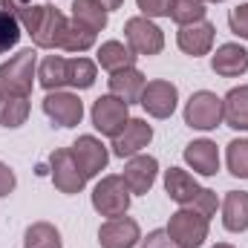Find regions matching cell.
I'll list each match as a JSON object with an SVG mask.
<instances>
[{
	"instance_id": "cell-1",
	"label": "cell",
	"mask_w": 248,
	"mask_h": 248,
	"mask_svg": "<svg viewBox=\"0 0 248 248\" xmlns=\"http://www.w3.org/2000/svg\"><path fill=\"white\" fill-rule=\"evenodd\" d=\"M38 78V55L35 49H20L9 61L0 63V90L9 95H26L32 93V81Z\"/></svg>"
},
{
	"instance_id": "cell-2",
	"label": "cell",
	"mask_w": 248,
	"mask_h": 248,
	"mask_svg": "<svg viewBox=\"0 0 248 248\" xmlns=\"http://www.w3.org/2000/svg\"><path fill=\"white\" fill-rule=\"evenodd\" d=\"M208 228H211V219L208 217H202L193 208H179L170 217V222H168L165 231L170 234V240L179 248H199L208 240Z\"/></svg>"
},
{
	"instance_id": "cell-3",
	"label": "cell",
	"mask_w": 248,
	"mask_h": 248,
	"mask_svg": "<svg viewBox=\"0 0 248 248\" xmlns=\"http://www.w3.org/2000/svg\"><path fill=\"white\" fill-rule=\"evenodd\" d=\"M130 187L122 176H104L98 185L93 187V208L101 217H124L130 208Z\"/></svg>"
},
{
	"instance_id": "cell-4",
	"label": "cell",
	"mask_w": 248,
	"mask_h": 248,
	"mask_svg": "<svg viewBox=\"0 0 248 248\" xmlns=\"http://www.w3.org/2000/svg\"><path fill=\"white\" fill-rule=\"evenodd\" d=\"M185 124L193 130H214L222 124V98L211 90H199L185 104Z\"/></svg>"
},
{
	"instance_id": "cell-5",
	"label": "cell",
	"mask_w": 248,
	"mask_h": 248,
	"mask_svg": "<svg viewBox=\"0 0 248 248\" xmlns=\"http://www.w3.org/2000/svg\"><path fill=\"white\" fill-rule=\"evenodd\" d=\"M124 38H127V46H130L136 55H159L162 46H165L162 29H159L150 17H144V15L130 17V20L124 23Z\"/></svg>"
},
{
	"instance_id": "cell-6",
	"label": "cell",
	"mask_w": 248,
	"mask_h": 248,
	"mask_svg": "<svg viewBox=\"0 0 248 248\" xmlns=\"http://www.w3.org/2000/svg\"><path fill=\"white\" fill-rule=\"evenodd\" d=\"M90 116H93V127L101 136L116 139L124 130V124L130 122V104H124L122 98H116V95H101L93 104V113Z\"/></svg>"
},
{
	"instance_id": "cell-7",
	"label": "cell",
	"mask_w": 248,
	"mask_h": 248,
	"mask_svg": "<svg viewBox=\"0 0 248 248\" xmlns=\"http://www.w3.org/2000/svg\"><path fill=\"white\" fill-rule=\"evenodd\" d=\"M49 176H52V182L61 193H81L84 185H87V176L78 168L69 147H61L49 156Z\"/></svg>"
},
{
	"instance_id": "cell-8",
	"label": "cell",
	"mask_w": 248,
	"mask_h": 248,
	"mask_svg": "<svg viewBox=\"0 0 248 248\" xmlns=\"http://www.w3.org/2000/svg\"><path fill=\"white\" fill-rule=\"evenodd\" d=\"M176 101H179V90L176 84L170 81H147L144 84V93L139 98V104L147 110V116L153 119H170L173 110H176Z\"/></svg>"
},
{
	"instance_id": "cell-9",
	"label": "cell",
	"mask_w": 248,
	"mask_h": 248,
	"mask_svg": "<svg viewBox=\"0 0 248 248\" xmlns=\"http://www.w3.org/2000/svg\"><path fill=\"white\" fill-rule=\"evenodd\" d=\"M44 113L49 116V122L58 124V127H75V124H81V119H84V101L75 93L55 90V93H46Z\"/></svg>"
},
{
	"instance_id": "cell-10",
	"label": "cell",
	"mask_w": 248,
	"mask_h": 248,
	"mask_svg": "<svg viewBox=\"0 0 248 248\" xmlns=\"http://www.w3.org/2000/svg\"><path fill=\"white\" fill-rule=\"evenodd\" d=\"M69 150H72V156H75V162H78V168L84 170L87 179L98 176V173L107 168V162H110L107 147H104L101 139H95V136H78Z\"/></svg>"
},
{
	"instance_id": "cell-11",
	"label": "cell",
	"mask_w": 248,
	"mask_h": 248,
	"mask_svg": "<svg viewBox=\"0 0 248 248\" xmlns=\"http://www.w3.org/2000/svg\"><path fill=\"white\" fill-rule=\"evenodd\" d=\"M63 29H66V17H63L55 6L44 3L41 6V17H38V26H35V32L29 38H32V44L38 49H61Z\"/></svg>"
},
{
	"instance_id": "cell-12",
	"label": "cell",
	"mask_w": 248,
	"mask_h": 248,
	"mask_svg": "<svg viewBox=\"0 0 248 248\" xmlns=\"http://www.w3.org/2000/svg\"><path fill=\"white\" fill-rule=\"evenodd\" d=\"M101 248H136L141 243V228L130 217H113L98 228Z\"/></svg>"
},
{
	"instance_id": "cell-13",
	"label": "cell",
	"mask_w": 248,
	"mask_h": 248,
	"mask_svg": "<svg viewBox=\"0 0 248 248\" xmlns=\"http://www.w3.org/2000/svg\"><path fill=\"white\" fill-rule=\"evenodd\" d=\"M153 139V127L144 122V119H130L124 124V130L113 139V153L119 159H130L136 153H141Z\"/></svg>"
},
{
	"instance_id": "cell-14",
	"label": "cell",
	"mask_w": 248,
	"mask_h": 248,
	"mask_svg": "<svg viewBox=\"0 0 248 248\" xmlns=\"http://www.w3.org/2000/svg\"><path fill=\"white\" fill-rule=\"evenodd\" d=\"M156 173H159V162L147 153H136L127 159L122 179L127 182L130 193H147L156 182Z\"/></svg>"
},
{
	"instance_id": "cell-15",
	"label": "cell",
	"mask_w": 248,
	"mask_h": 248,
	"mask_svg": "<svg viewBox=\"0 0 248 248\" xmlns=\"http://www.w3.org/2000/svg\"><path fill=\"white\" fill-rule=\"evenodd\" d=\"M214 38H217V29L211 20H196L190 26H179V35H176V44L185 55H208L211 46H214Z\"/></svg>"
},
{
	"instance_id": "cell-16",
	"label": "cell",
	"mask_w": 248,
	"mask_h": 248,
	"mask_svg": "<svg viewBox=\"0 0 248 248\" xmlns=\"http://www.w3.org/2000/svg\"><path fill=\"white\" fill-rule=\"evenodd\" d=\"M185 162L199 176H214L219 170V147L211 139H196L185 147Z\"/></svg>"
},
{
	"instance_id": "cell-17",
	"label": "cell",
	"mask_w": 248,
	"mask_h": 248,
	"mask_svg": "<svg viewBox=\"0 0 248 248\" xmlns=\"http://www.w3.org/2000/svg\"><path fill=\"white\" fill-rule=\"evenodd\" d=\"M144 72L136 66H127L119 72H110V95L122 98L124 104H136L144 93Z\"/></svg>"
},
{
	"instance_id": "cell-18",
	"label": "cell",
	"mask_w": 248,
	"mask_h": 248,
	"mask_svg": "<svg viewBox=\"0 0 248 248\" xmlns=\"http://www.w3.org/2000/svg\"><path fill=\"white\" fill-rule=\"evenodd\" d=\"M211 69L222 78H237L246 75L248 69V52L240 44H222L214 55H211Z\"/></svg>"
},
{
	"instance_id": "cell-19",
	"label": "cell",
	"mask_w": 248,
	"mask_h": 248,
	"mask_svg": "<svg viewBox=\"0 0 248 248\" xmlns=\"http://www.w3.org/2000/svg\"><path fill=\"white\" fill-rule=\"evenodd\" d=\"M165 190H168V196L176 202V205H182V208H187L196 196H199V182L187 173V170H182V168H170V170H165Z\"/></svg>"
},
{
	"instance_id": "cell-20",
	"label": "cell",
	"mask_w": 248,
	"mask_h": 248,
	"mask_svg": "<svg viewBox=\"0 0 248 248\" xmlns=\"http://www.w3.org/2000/svg\"><path fill=\"white\" fill-rule=\"evenodd\" d=\"M222 225L234 234L248 231V193L246 190H228L222 199Z\"/></svg>"
},
{
	"instance_id": "cell-21",
	"label": "cell",
	"mask_w": 248,
	"mask_h": 248,
	"mask_svg": "<svg viewBox=\"0 0 248 248\" xmlns=\"http://www.w3.org/2000/svg\"><path fill=\"white\" fill-rule=\"evenodd\" d=\"M38 84L46 93L69 87V61L63 55H46L44 61L38 63Z\"/></svg>"
},
{
	"instance_id": "cell-22",
	"label": "cell",
	"mask_w": 248,
	"mask_h": 248,
	"mask_svg": "<svg viewBox=\"0 0 248 248\" xmlns=\"http://www.w3.org/2000/svg\"><path fill=\"white\" fill-rule=\"evenodd\" d=\"M222 122L234 130H248V84L228 90L222 98Z\"/></svg>"
},
{
	"instance_id": "cell-23",
	"label": "cell",
	"mask_w": 248,
	"mask_h": 248,
	"mask_svg": "<svg viewBox=\"0 0 248 248\" xmlns=\"http://www.w3.org/2000/svg\"><path fill=\"white\" fill-rule=\"evenodd\" d=\"M136 58H139V55H136L130 46H124L122 41H104V44L98 46V63H101V69H107V72L127 69V66L136 63Z\"/></svg>"
},
{
	"instance_id": "cell-24",
	"label": "cell",
	"mask_w": 248,
	"mask_h": 248,
	"mask_svg": "<svg viewBox=\"0 0 248 248\" xmlns=\"http://www.w3.org/2000/svg\"><path fill=\"white\" fill-rule=\"evenodd\" d=\"M107 15L110 12L98 0H72V17L93 32H101L107 26Z\"/></svg>"
},
{
	"instance_id": "cell-25",
	"label": "cell",
	"mask_w": 248,
	"mask_h": 248,
	"mask_svg": "<svg viewBox=\"0 0 248 248\" xmlns=\"http://www.w3.org/2000/svg\"><path fill=\"white\" fill-rule=\"evenodd\" d=\"M26 116H29V98L26 95H9V93L0 95V127L15 130L26 122Z\"/></svg>"
},
{
	"instance_id": "cell-26",
	"label": "cell",
	"mask_w": 248,
	"mask_h": 248,
	"mask_svg": "<svg viewBox=\"0 0 248 248\" xmlns=\"http://www.w3.org/2000/svg\"><path fill=\"white\" fill-rule=\"evenodd\" d=\"M95 35H98V32L87 29L84 23H78V20L72 17V20H66V29H63V38H61V49H66V52H78V55H81V52L93 49Z\"/></svg>"
},
{
	"instance_id": "cell-27",
	"label": "cell",
	"mask_w": 248,
	"mask_h": 248,
	"mask_svg": "<svg viewBox=\"0 0 248 248\" xmlns=\"http://www.w3.org/2000/svg\"><path fill=\"white\" fill-rule=\"evenodd\" d=\"M23 248H63L61 234L49 222H32L23 234Z\"/></svg>"
},
{
	"instance_id": "cell-28",
	"label": "cell",
	"mask_w": 248,
	"mask_h": 248,
	"mask_svg": "<svg viewBox=\"0 0 248 248\" xmlns=\"http://www.w3.org/2000/svg\"><path fill=\"white\" fill-rule=\"evenodd\" d=\"M170 20L179 26L205 20V0H170Z\"/></svg>"
},
{
	"instance_id": "cell-29",
	"label": "cell",
	"mask_w": 248,
	"mask_h": 248,
	"mask_svg": "<svg viewBox=\"0 0 248 248\" xmlns=\"http://www.w3.org/2000/svg\"><path fill=\"white\" fill-rule=\"evenodd\" d=\"M225 162H228V170L237 179H248V139H234L228 144Z\"/></svg>"
},
{
	"instance_id": "cell-30",
	"label": "cell",
	"mask_w": 248,
	"mask_h": 248,
	"mask_svg": "<svg viewBox=\"0 0 248 248\" xmlns=\"http://www.w3.org/2000/svg\"><path fill=\"white\" fill-rule=\"evenodd\" d=\"M20 35H23V26L17 23V17L12 12L0 9V55H6L9 49H15L17 41H20Z\"/></svg>"
},
{
	"instance_id": "cell-31",
	"label": "cell",
	"mask_w": 248,
	"mask_h": 248,
	"mask_svg": "<svg viewBox=\"0 0 248 248\" xmlns=\"http://www.w3.org/2000/svg\"><path fill=\"white\" fill-rule=\"evenodd\" d=\"M95 84V63L90 58H72L69 61V87L90 90Z\"/></svg>"
},
{
	"instance_id": "cell-32",
	"label": "cell",
	"mask_w": 248,
	"mask_h": 248,
	"mask_svg": "<svg viewBox=\"0 0 248 248\" xmlns=\"http://www.w3.org/2000/svg\"><path fill=\"white\" fill-rule=\"evenodd\" d=\"M187 208H193V211H199L202 217H214L217 214V208H219V199H217V190H211V187H202L199 190V196L187 205Z\"/></svg>"
},
{
	"instance_id": "cell-33",
	"label": "cell",
	"mask_w": 248,
	"mask_h": 248,
	"mask_svg": "<svg viewBox=\"0 0 248 248\" xmlns=\"http://www.w3.org/2000/svg\"><path fill=\"white\" fill-rule=\"evenodd\" d=\"M228 26H231L234 35H240V38H246L248 41V3H240V6L231 9V15H228Z\"/></svg>"
},
{
	"instance_id": "cell-34",
	"label": "cell",
	"mask_w": 248,
	"mask_h": 248,
	"mask_svg": "<svg viewBox=\"0 0 248 248\" xmlns=\"http://www.w3.org/2000/svg\"><path fill=\"white\" fill-rule=\"evenodd\" d=\"M144 17H170V0H136Z\"/></svg>"
},
{
	"instance_id": "cell-35",
	"label": "cell",
	"mask_w": 248,
	"mask_h": 248,
	"mask_svg": "<svg viewBox=\"0 0 248 248\" xmlns=\"http://www.w3.org/2000/svg\"><path fill=\"white\" fill-rule=\"evenodd\" d=\"M139 248H179V246L170 240V234H168V231H162V228H159V231H150V234L141 240V246H139Z\"/></svg>"
},
{
	"instance_id": "cell-36",
	"label": "cell",
	"mask_w": 248,
	"mask_h": 248,
	"mask_svg": "<svg viewBox=\"0 0 248 248\" xmlns=\"http://www.w3.org/2000/svg\"><path fill=\"white\" fill-rule=\"evenodd\" d=\"M15 173H12V168L6 165V162H0V196H9L12 190H15Z\"/></svg>"
},
{
	"instance_id": "cell-37",
	"label": "cell",
	"mask_w": 248,
	"mask_h": 248,
	"mask_svg": "<svg viewBox=\"0 0 248 248\" xmlns=\"http://www.w3.org/2000/svg\"><path fill=\"white\" fill-rule=\"evenodd\" d=\"M98 3H101V6H104L107 12H113V9H119V6H122L124 0H98Z\"/></svg>"
},
{
	"instance_id": "cell-38",
	"label": "cell",
	"mask_w": 248,
	"mask_h": 248,
	"mask_svg": "<svg viewBox=\"0 0 248 248\" xmlns=\"http://www.w3.org/2000/svg\"><path fill=\"white\" fill-rule=\"evenodd\" d=\"M214 248H234V246H231V243H217Z\"/></svg>"
},
{
	"instance_id": "cell-39",
	"label": "cell",
	"mask_w": 248,
	"mask_h": 248,
	"mask_svg": "<svg viewBox=\"0 0 248 248\" xmlns=\"http://www.w3.org/2000/svg\"><path fill=\"white\" fill-rule=\"evenodd\" d=\"M211 3H222V0H211Z\"/></svg>"
},
{
	"instance_id": "cell-40",
	"label": "cell",
	"mask_w": 248,
	"mask_h": 248,
	"mask_svg": "<svg viewBox=\"0 0 248 248\" xmlns=\"http://www.w3.org/2000/svg\"><path fill=\"white\" fill-rule=\"evenodd\" d=\"M0 95H3V90H0Z\"/></svg>"
}]
</instances>
